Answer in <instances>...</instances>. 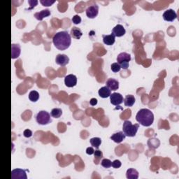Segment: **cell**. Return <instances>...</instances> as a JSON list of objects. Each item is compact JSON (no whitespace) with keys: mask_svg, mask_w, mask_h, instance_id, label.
I'll return each instance as SVG.
<instances>
[{"mask_svg":"<svg viewBox=\"0 0 179 179\" xmlns=\"http://www.w3.org/2000/svg\"><path fill=\"white\" fill-rule=\"evenodd\" d=\"M98 93L101 98H107L111 96V90L107 86H104L99 90Z\"/></svg>","mask_w":179,"mask_h":179,"instance_id":"cell-17","label":"cell"},{"mask_svg":"<svg viewBox=\"0 0 179 179\" xmlns=\"http://www.w3.org/2000/svg\"><path fill=\"white\" fill-rule=\"evenodd\" d=\"M121 66H120V65L117 62L113 63L111 66V70H112V71H113L114 73L118 72V71L121 70Z\"/></svg>","mask_w":179,"mask_h":179,"instance_id":"cell-27","label":"cell"},{"mask_svg":"<svg viewBox=\"0 0 179 179\" xmlns=\"http://www.w3.org/2000/svg\"><path fill=\"white\" fill-rule=\"evenodd\" d=\"M36 119L38 123L42 125H46L52 122L50 113L46 111H39L37 115Z\"/></svg>","mask_w":179,"mask_h":179,"instance_id":"cell-5","label":"cell"},{"mask_svg":"<svg viewBox=\"0 0 179 179\" xmlns=\"http://www.w3.org/2000/svg\"><path fill=\"white\" fill-rule=\"evenodd\" d=\"M134 103H135L134 96L132 95V94L127 95L126 97H125L124 99V104L125 106L131 107L134 105Z\"/></svg>","mask_w":179,"mask_h":179,"instance_id":"cell-21","label":"cell"},{"mask_svg":"<svg viewBox=\"0 0 179 179\" xmlns=\"http://www.w3.org/2000/svg\"><path fill=\"white\" fill-rule=\"evenodd\" d=\"M53 44L60 50H65L69 48L71 43V35L67 32H59L53 38Z\"/></svg>","mask_w":179,"mask_h":179,"instance_id":"cell-1","label":"cell"},{"mask_svg":"<svg viewBox=\"0 0 179 179\" xmlns=\"http://www.w3.org/2000/svg\"><path fill=\"white\" fill-rule=\"evenodd\" d=\"M139 127V124L132 125L130 121H125L122 125V131L126 137H133L136 135Z\"/></svg>","mask_w":179,"mask_h":179,"instance_id":"cell-3","label":"cell"},{"mask_svg":"<svg viewBox=\"0 0 179 179\" xmlns=\"http://www.w3.org/2000/svg\"><path fill=\"white\" fill-rule=\"evenodd\" d=\"M125 33H126V31H125L124 27L122 25H117L112 30L111 34L116 37H121L125 34Z\"/></svg>","mask_w":179,"mask_h":179,"instance_id":"cell-12","label":"cell"},{"mask_svg":"<svg viewBox=\"0 0 179 179\" xmlns=\"http://www.w3.org/2000/svg\"><path fill=\"white\" fill-rule=\"evenodd\" d=\"M49 16H50V11L49 9L42 10L40 12H37L34 14V17L40 21H42L44 18L48 17Z\"/></svg>","mask_w":179,"mask_h":179,"instance_id":"cell-15","label":"cell"},{"mask_svg":"<svg viewBox=\"0 0 179 179\" xmlns=\"http://www.w3.org/2000/svg\"><path fill=\"white\" fill-rule=\"evenodd\" d=\"M65 86L68 88H73L77 84V78L74 74H70L65 78Z\"/></svg>","mask_w":179,"mask_h":179,"instance_id":"cell-10","label":"cell"},{"mask_svg":"<svg viewBox=\"0 0 179 179\" xmlns=\"http://www.w3.org/2000/svg\"><path fill=\"white\" fill-rule=\"evenodd\" d=\"M106 84L111 90L116 91L119 88V82L114 78H109Z\"/></svg>","mask_w":179,"mask_h":179,"instance_id":"cell-13","label":"cell"},{"mask_svg":"<svg viewBox=\"0 0 179 179\" xmlns=\"http://www.w3.org/2000/svg\"><path fill=\"white\" fill-rule=\"evenodd\" d=\"M62 109L58 108L53 109L52 111H51L50 113L51 116L53 117H55V118H59V117H60L61 116H62Z\"/></svg>","mask_w":179,"mask_h":179,"instance_id":"cell-24","label":"cell"},{"mask_svg":"<svg viewBox=\"0 0 179 179\" xmlns=\"http://www.w3.org/2000/svg\"><path fill=\"white\" fill-rule=\"evenodd\" d=\"M70 62V58L67 55L64 54H59L56 56L55 62L60 66H66Z\"/></svg>","mask_w":179,"mask_h":179,"instance_id":"cell-11","label":"cell"},{"mask_svg":"<svg viewBox=\"0 0 179 179\" xmlns=\"http://www.w3.org/2000/svg\"><path fill=\"white\" fill-rule=\"evenodd\" d=\"M137 121L144 127H149L154 121V115L148 109H142L138 111L136 116Z\"/></svg>","mask_w":179,"mask_h":179,"instance_id":"cell-2","label":"cell"},{"mask_svg":"<svg viewBox=\"0 0 179 179\" xmlns=\"http://www.w3.org/2000/svg\"><path fill=\"white\" fill-rule=\"evenodd\" d=\"M101 165L104 168H110L112 165V162L109 159H103L101 162Z\"/></svg>","mask_w":179,"mask_h":179,"instance_id":"cell-26","label":"cell"},{"mask_svg":"<svg viewBox=\"0 0 179 179\" xmlns=\"http://www.w3.org/2000/svg\"><path fill=\"white\" fill-rule=\"evenodd\" d=\"M110 99H111V103L114 106H118L120 104L123 102V97L121 94L114 93L111 94L110 96Z\"/></svg>","mask_w":179,"mask_h":179,"instance_id":"cell-8","label":"cell"},{"mask_svg":"<svg viewBox=\"0 0 179 179\" xmlns=\"http://www.w3.org/2000/svg\"><path fill=\"white\" fill-rule=\"evenodd\" d=\"M121 165H122V163L121 161L118 160H116L112 162L111 167H113L114 169H118L121 167Z\"/></svg>","mask_w":179,"mask_h":179,"instance_id":"cell-31","label":"cell"},{"mask_svg":"<svg viewBox=\"0 0 179 179\" xmlns=\"http://www.w3.org/2000/svg\"><path fill=\"white\" fill-rule=\"evenodd\" d=\"M82 35H83V33H82V31L79 29V28L74 27L71 30V36L74 38V39H80Z\"/></svg>","mask_w":179,"mask_h":179,"instance_id":"cell-19","label":"cell"},{"mask_svg":"<svg viewBox=\"0 0 179 179\" xmlns=\"http://www.w3.org/2000/svg\"><path fill=\"white\" fill-rule=\"evenodd\" d=\"M40 2L43 6H50L55 3V1L54 0H41Z\"/></svg>","mask_w":179,"mask_h":179,"instance_id":"cell-28","label":"cell"},{"mask_svg":"<svg viewBox=\"0 0 179 179\" xmlns=\"http://www.w3.org/2000/svg\"><path fill=\"white\" fill-rule=\"evenodd\" d=\"M21 49L19 44H14L13 43L11 45V58L16 59L18 58L20 55Z\"/></svg>","mask_w":179,"mask_h":179,"instance_id":"cell-16","label":"cell"},{"mask_svg":"<svg viewBox=\"0 0 179 179\" xmlns=\"http://www.w3.org/2000/svg\"><path fill=\"white\" fill-rule=\"evenodd\" d=\"M28 4H29L30 6V8H28V10H31L34 9L38 4V1L37 0H29V1H28Z\"/></svg>","mask_w":179,"mask_h":179,"instance_id":"cell-30","label":"cell"},{"mask_svg":"<svg viewBox=\"0 0 179 179\" xmlns=\"http://www.w3.org/2000/svg\"><path fill=\"white\" fill-rule=\"evenodd\" d=\"M23 135L25 137L30 138L32 136V132L30 129H25L23 132Z\"/></svg>","mask_w":179,"mask_h":179,"instance_id":"cell-32","label":"cell"},{"mask_svg":"<svg viewBox=\"0 0 179 179\" xmlns=\"http://www.w3.org/2000/svg\"><path fill=\"white\" fill-rule=\"evenodd\" d=\"M90 142L91 145H93V147L97 148L98 149L101 144V140L100 138H99V137H94L90 140Z\"/></svg>","mask_w":179,"mask_h":179,"instance_id":"cell-23","label":"cell"},{"mask_svg":"<svg viewBox=\"0 0 179 179\" xmlns=\"http://www.w3.org/2000/svg\"><path fill=\"white\" fill-rule=\"evenodd\" d=\"M29 99L32 102H36L39 100V94L37 91L32 90L29 94Z\"/></svg>","mask_w":179,"mask_h":179,"instance_id":"cell-22","label":"cell"},{"mask_svg":"<svg viewBox=\"0 0 179 179\" xmlns=\"http://www.w3.org/2000/svg\"><path fill=\"white\" fill-rule=\"evenodd\" d=\"M99 13V6L97 5H92L86 9V15L89 18H94L97 16Z\"/></svg>","mask_w":179,"mask_h":179,"instance_id":"cell-6","label":"cell"},{"mask_svg":"<svg viewBox=\"0 0 179 179\" xmlns=\"http://www.w3.org/2000/svg\"><path fill=\"white\" fill-rule=\"evenodd\" d=\"M71 21H72L73 23H74L75 25H78L81 22V18L79 16H78V15H76V16H74L72 18Z\"/></svg>","mask_w":179,"mask_h":179,"instance_id":"cell-29","label":"cell"},{"mask_svg":"<svg viewBox=\"0 0 179 179\" xmlns=\"http://www.w3.org/2000/svg\"><path fill=\"white\" fill-rule=\"evenodd\" d=\"M162 17L163 19L166 20V21L172 22L176 19L177 14H176V13L173 9H167L164 12Z\"/></svg>","mask_w":179,"mask_h":179,"instance_id":"cell-7","label":"cell"},{"mask_svg":"<svg viewBox=\"0 0 179 179\" xmlns=\"http://www.w3.org/2000/svg\"><path fill=\"white\" fill-rule=\"evenodd\" d=\"M125 137H126V136H125L123 132H118L112 134V136L111 137V139L113 140L114 142L117 143V144H120V143H121L125 139Z\"/></svg>","mask_w":179,"mask_h":179,"instance_id":"cell-14","label":"cell"},{"mask_svg":"<svg viewBox=\"0 0 179 179\" xmlns=\"http://www.w3.org/2000/svg\"><path fill=\"white\" fill-rule=\"evenodd\" d=\"M126 177L128 179H137L139 178V172L134 169H129L126 172Z\"/></svg>","mask_w":179,"mask_h":179,"instance_id":"cell-20","label":"cell"},{"mask_svg":"<svg viewBox=\"0 0 179 179\" xmlns=\"http://www.w3.org/2000/svg\"><path fill=\"white\" fill-rule=\"evenodd\" d=\"M90 104L91 106H95L97 104V99L95 98H92L90 101Z\"/></svg>","mask_w":179,"mask_h":179,"instance_id":"cell-34","label":"cell"},{"mask_svg":"<svg viewBox=\"0 0 179 179\" xmlns=\"http://www.w3.org/2000/svg\"><path fill=\"white\" fill-rule=\"evenodd\" d=\"M11 178L27 179V176L25 170L20 169H14L11 171Z\"/></svg>","mask_w":179,"mask_h":179,"instance_id":"cell-9","label":"cell"},{"mask_svg":"<svg viewBox=\"0 0 179 179\" xmlns=\"http://www.w3.org/2000/svg\"><path fill=\"white\" fill-rule=\"evenodd\" d=\"M131 60V55L127 53H121L117 55V62L121 67L123 70H127L129 67V63Z\"/></svg>","mask_w":179,"mask_h":179,"instance_id":"cell-4","label":"cell"},{"mask_svg":"<svg viewBox=\"0 0 179 179\" xmlns=\"http://www.w3.org/2000/svg\"><path fill=\"white\" fill-rule=\"evenodd\" d=\"M94 162L97 163L99 160H100L102 157H103V153H102L101 150H97L94 153Z\"/></svg>","mask_w":179,"mask_h":179,"instance_id":"cell-25","label":"cell"},{"mask_svg":"<svg viewBox=\"0 0 179 179\" xmlns=\"http://www.w3.org/2000/svg\"><path fill=\"white\" fill-rule=\"evenodd\" d=\"M94 150L93 147H88L86 149V153L88 155H91L94 154Z\"/></svg>","mask_w":179,"mask_h":179,"instance_id":"cell-33","label":"cell"},{"mask_svg":"<svg viewBox=\"0 0 179 179\" xmlns=\"http://www.w3.org/2000/svg\"><path fill=\"white\" fill-rule=\"evenodd\" d=\"M103 42L107 46H112L115 43L116 37L112 34L109 35H103Z\"/></svg>","mask_w":179,"mask_h":179,"instance_id":"cell-18","label":"cell"}]
</instances>
